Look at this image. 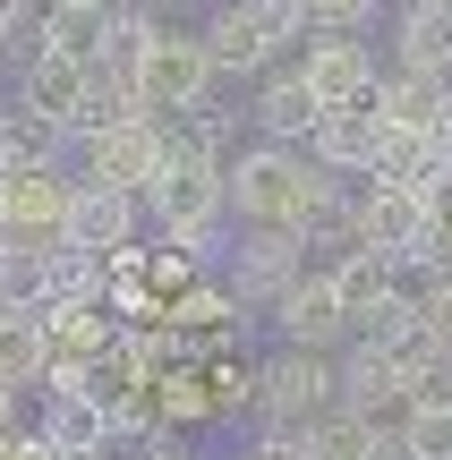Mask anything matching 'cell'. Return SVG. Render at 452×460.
Returning a JSON list of instances; mask_svg holds the SVG:
<instances>
[{
    "mask_svg": "<svg viewBox=\"0 0 452 460\" xmlns=\"http://www.w3.org/2000/svg\"><path fill=\"white\" fill-rule=\"evenodd\" d=\"M111 298V264L85 256V247H43V290H34V307H102Z\"/></svg>",
    "mask_w": 452,
    "mask_h": 460,
    "instance_id": "e0dca14e",
    "label": "cell"
},
{
    "mask_svg": "<svg viewBox=\"0 0 452 460\" xmlns=\"http://www.w3.org/2000/svg\"><path fill=\"white\" fill-rule=\"evenodd\" d=\"M0 460H51L43 427H9V435H0Z\"/></svg>",
    "mask_w": 452,
    "mask_h": 460,
    "instance_id": "f546056e",
    "label": "cell"
},
{
    "mask_svg": "<svg viewBox=\"0 0 452 460\" xmlns=\"http://www.w3.org/2000/svg\"><path fill=\"white\" fill-rule=\"evenodd\" d=\"M316 154L333 180H376V163H385V111H324V128H316Z\"/></svg>",
    "mask_w": 452,
    "mask_h": 460,
    "instance_id": "4fadbf2b",
    "label": "cell"
},
{
    "mask_svg": "<svg viewBox=\"0 0 452 460\" xmlns=\"http://www.w3.org/2000/svg\"><path fill=\"white\" fill-rule=\"evenodd\" d=\"M341 410H359L368 427H410V367L385 349H341Z\"/></svg>",
    "mask_w": 452,
    "mask_h": 460,
    "instance_id": "ba28073f",
    "label": "cell"
},
{
    "mask_svg": "<svg viewBox=\"0 0 452 460\" xmlns=\"http://www.w3.org/2000/svg\"><path fill=\"white\" fill-rule=\"evenodd\" d=\"M51 9H120V0H51Z\"/></svg>",
    "mask_w": 452,
    "mask_h": 460,
    "instance_id": "d6a6232c",
    "label": "cell"
},
{
    "mask_svg": "<svg viewBox=\"0 0 452 460\" xmlns=\"http://www.w3.org/2000/svg\"><path fill=\"white\" fill-rule=\"evenodd\" d=\"M273 332H282V349H316V358H333V341H350V307H341L333 273H307L299 290L273 307Z\"/></svg>",
    "mask_w": 452,
    "mask_h": 460,
    "instance_id": "30bf717a",
    "label": "cell"
},
{
    "mask_svg": "<svg viewBox=\"0 0 452 460\" xmlns=\"http://www.w3.org/2000/svg\"><path fill=\"white\" fill-rule=\"evenodd\" d=\"M239 9H248V26L265 34V51H273V60H282V51L299 60V51L316 43V17H307V0H239Z\"/></svg>",
    "mask_w": 452,
    "mask_h": 460,
    "instance_id": "603a6c76",
    "label": "cell"
},
{
    "mask_svg": "<svg viewBox=\"0 0 452 460\" xmlns=\"http://www.w3.org/2000/svg\"><path fill=\"white\" fill-rule=\"evenodd\" d=\"M51 367H60L51 324H43L34 307H17V298H0V384H9V393H26V384H43Z\"/></svg>",
    "mask_w": 452,
    "mask_h": 460,
    "instance_id": "5bb4252c",
    "label": "cell"
},
{
    "mask_svg": "<svg viewBox=\"0 0 452 460\" xmlns=\"http://www.w3.org/2000/svg\"><path fill=\"white\" fill-rule=\"evenodd\" d=\"M307 273H316L307 264V230H239L231 256H222V290L239 307H282Z\"/></svg>",
    "mask_w": 452,
    "mask_h": 460,
    "instance_id": "3957f363",
    "label": "cell"
},
{
    "mask_svg": "<svg viewBox=\"0 0 452 460\" xmlns=\"http://www.w3.org/2000/svg\"><path fill=\"white\" fill-rule=\"evenodd\" d=\"M205 418H214V384L197 367H171L163 376V427H205Z\"/></svg>",
    "mask_w": 452,
    "mask_h": 460,
    "instance_id": "484cf974",
    "label": "cell"
},
{
    "mask_svg": "<svg viewBox=\"0 0 452 460\" xmlns=\"http://www.w3.org/2000/svg\"><path fill=\"white\" fill-rule=\"evenodd\" d=\"M299 77H307V94L324 102V111H368L376 102V51L359 43V34H316V43L299 51Z\"/></svg>",
    "mask_w": 452,
    "mask_h": 460,
    "instance_id": "5b68a950",
    "label": "cell"
},
{
    "mask_svg": "<svg viewBox=\"0 0 452 460\" xmlns=\"http://www.w3.org/2000/svg\"><path fill=\"white\" fill-rule=\"evenodd\" d=\"M231 315H239V298L222 290V281H197V290L171 298V332H222Z\"/></svg>",
    "mask_w": 452,
    "mask_h": 460,
    "instance_id": "d4e9b609",
    "label": "cell"
},
{
    "mask_svg": "<svg viewBox=\"0 0 452 460\" xmlns=\"http://www.w3.org/2000/svg\"><path fill=\"white\" fill-rule=\"evenodd\" d=\"M163 17L154 9H120L111 17V51H102V68H111V77H129V85H146V60H154V43H163Z\"/></svg>",
    "mask_w": 452,
    "mask_h": 460,
    "instance_id": "7402d4cb",
    "label": "cell"
},
{
    "mask_svg": "<svg viewBox=\"0 0 452 460\" xmlns=\"http://www.w3.org/2000/svg\"><path fill=\"white\" fill-rule=\"evenodd\" d=\"M34 427H43L51 452H85V460L111 452V410H102V401H43Z\"/></svg>",
    "mask_w": 452,
    "mask_h": 460,
    "instance_id": "ffe728a7",
    "label": "cell"
},
{
    "mask_svg": "<svg viewBox=\"0 0 452 460\" xmlns=\"http://www.w3.org/2000/svg\"><path fill=\"white\" fill-rule=\"evenodd\" d=\"M146 460H197V452H188V444H180V435H171V444H154Z\"/></svg>",
    "mask_w": 452,
    "mask_h": 460,
    "instance_id": "4dcf8cb0",
    "label": "cell"
},
{
    "mask_svg": "<svg viewBox=\"0 0 452 460\" xmlns=\"http://www.w3.org/2000/svg\"><path fill=\"white\" fill-rule=\"evenodd\" d=\"M137 222H146V197H120V188L77 180V205H68V247L111 264L120 247H137Z\"/></svg>",
    "mask_w": 452,
    "mask_h": 460,
    "instance_id": "7c38bea8",
    "label": "cell"
},
{
    "mask_svg": "<svg viewBox=\"0 0 452 460\" xmlns=\"http://www.w3.org/2000/svg\"><path fill=\"white\" fill-rule=\"evenodd\" d=\"M68 205H77V180H68V171H9V230H17V247H60L68 239Z\"/></svg>",
    "mask_w": 452,
    "mask_h": 460,
    "instance_id": "8fae6325",
    "label": "cell"
},
{
    "mask_svg": "<svg viewBox=\"0 0 452 460\" xmlns=\"http://www.w3.org/2000/svg\"><path fill=\"white\" fill-rule=\"evenodd\" d=\"M111 17L120 9H51V0H43V51H51V60H77V68H102Z\"/></svg>",
    "mask_w": 452,
    "mask_h": 460,
    "instance_id": "d6986e66",
    "label": "cell"
},
{
    "mask_svg": "<svg viewBox=\"0 0 452 460\" xmlns=\"http://www.w3.org/2000/svg\"><path fill=\"white\" fill-rule=\"evenodd\" d=\"M410 452H419V460H452V418L410 410Z\"/></svg>",
    "mask_w": 452,
    "mask_h": 460,
    "instance_id": "f1b7e54d",
    "label": "cell"
},
{
    "mask_svg": "<svg viewBox=\"0 0 452 460\" xmlns=\"http://www.w3.org/2000/svg\"><path fill=\"white\" fill-rule=\"evenodd\" d=\"M0 230H9V171H0Z\"/></svg>",
    "mask_w": 452,
    "mask_h": 460,
    "instance_id": "836d02e7",
    "label": "cell"
},
{
    "mask_svg": "<svg viewBox=\"0 0 452 460\" xmlns=\"http://www.w3.org/2000/svg\"><path fill=\"white\" fill-rule=\"evenodd\" d=\"M205 94H214L205 34H197V26H171L163 43H154V60H146V102H154V119H163V111H197Z\"/></svg>",
    "mask_w": 452,
    "mask_h": 460,
    "instance_id": "52a82bcc",
    "label": "cell"
},
{
    "mask_svg": "<svg viewBox=\"0 0 452 460\" xmlns=\"http://www.w3.org/2000/svg\"><path fill=\"white\" fill-rule=\"evenodd\" d=\"M51 460H85V452H51Z\"/></svg>",
    "mask_w": 452,
    "mask_h": 460,
    "instance_id": "e575fe53",
    "label": "cell"
},
{
    "mask_svg": "<svg viewBox=\"0 0 452 460\" xmlns=\"http://www.w3.org/2000/svg\"><path fill=\"white\" fill-rule=\"evenodd\" d=\"M256 410H265L273 435H307L316 418L341 410V358H316V349H273L256 367Z\"/></svg>",
    "mask_w": 452,
    "mask_h": 460,
    "instance_id": "7a4b0ae2",
    "label": "cell"
},
{
    "mask_svg": "<svg viewBox=\"0 0 452 460\" xmlns=\"http://www.w3.org/2000/svg\"><path fill=\"white\" fill-rule=\"evenodd\" d=\"M248 460H265V452H248Z\"/></svg>",
    "mask_w": 452,
    "mask_h": 460,
    "instance_id": "d590c367",
    "label": "cell"
},
{
    "mask_svg": "<svg viewBox=\"0 0 452 460\" xmlns=\"http://www.w3.org/2000/svg\"><path fill=\"white\" fill-rule=\"evenodd\" d=\"M205 60H214V77H273V51H265V34L248 26V9L239 0H222L214 17H205Z\"/></svg>",
    "mask_w": 452,
    "mask_h": 460,
    "instance_id": "2e32d148",
    "label": "cell"
},
{
    "mask_svg": "<svg viewBox=\"0 0 452 460\" xmlns=\"http://www.w3.org/2000/svg\"><path fill=\"white\" fill-rule=\"evenodd\" d=\"M17 111H34V119H51V128H68V137H85V111H94V68H77V60H34V68H17Z\"/></svg>",
    "mask_w": 452,
    "mask_h": 460,
    "instance_id": "9c48e42d",
    "label": "cell"
},
{
    "mask_svg": "<svg viewBox=\"0 0 452 460\" xmlns=\"http://www.w3.org/2000/svg\"><path fill=\"white\" fill-rule=\"evenodd\" d=\"M376 111H385V128L436 137V119L452 111V85H444V77H410V68H393V77L376 85Z\"/></svg>",
    "mask_w": 452,
    "mask_h": 460,
    "instance_id": "ac0fdd59",
    "label": "cell"
},
{
    "mask_svg": "<svg viewBox=\"0 0 452 460\" xmlns=\"http://www.w3.org/2000/svg\"><path fill=\"white\" fill-rule=\"evenodd\" d=\"M393 68H410V77H452V9L410 0V9L393 17Z\"/></svg>",
    "mask_w": 452,
    "mask_h": 460,
    "instance_id": "9a60e30c",
    "label": "cell"
},
{
    "mask_svg": "<svg viewBox=\"0 0 452 460\" xmlns=\"http://www.w3.org/2000/svg\"><path fill=\"white\" fill-rule=\"evenodd\" d=\"M248 128H256V146H316V128H324V102L307 94V77H299V60L290 68H273V77H256V102H248Z\"/></svg>",
    "mask_w": 452,
    "mask_h": 460,
    "instance_id": "8992f818",
    "label": "cell"
},
{
    "mask_svg": "<svg viewBox=\"0 0 452 460\" xmlns=\"http://www.w3.org/2000/svg\"><path fill=\"white\" fill-rule=\"evenodd\" d=\"M419 324H427V349H444V358H452V281H436V290L419 298Z\"/></svg>",
    "mask_w": 452,
    "mask_h": 460,
    "instance_id": "83f0119b",
    "label": "cell"
},
{
    "mask_svg": "<svg viewBox=\"0 0 452 460\" xmlns=\"http://www.w3.org/2000/svg\"><path fill=\"white\" fill-rule=\"evenodd\" d=\"M316 273H333V290H341V307H350V324L376 307V298H393V290H402V273H393L385 256H368V247H350V256L316 264Z\"/></svg>",
    "mask_w": 452,
    "mask_h": 460,
    "instance_id": "44dd1931",
    "label": "cell"
},
{
    "mask_svg": "<svg viewBox=\"0 0 452 460\" xmlns=\"http://www.w3.org/2000/svg\"><path fill=\"white\" fill-rule=\"evenodd\" d=\"M341 214H350V239L368 247V256H385L393 273H410V264L427 256V239H436V214H427L410 188H393V180H350L341 188Z\"/></svg>",
    "mask_w": 452,
    "mask_h": 460,
    "instance_id": "6da1fadb",
    "label": "cell"
},
{
    "mask_svg": "<svg viewBox=\"0 0 452 460\" xmlns=\"http://www.w3.org/2000/svg\"><path fill=\"white\" fill-rule=\"evenodd\" d=\"M9 427H17V393L0 384V435H9Z\"/></svg>",
    "mask_w": 452,
    "mask_h": 460,
    "instance_id": "1f68e13d",
    "label": "cell"
},
{
    "mask_svg": "<svg viewBox=\"0 0 452 460\" xmlns=\"http://www.w3.org/2000/svg\"><path fill=\"white\" fill-rule=\"evenodd\" d=\"M376 9H385V0H307L316 34H359V26H376Z\"/></svg>",
    "mask_w": 452,
    "mask_h": 460,
    "instance_id": "4316f807",
    "label": "cell"
},
{
    "mask_svg": "<svg viewBox=\"0 0 452 460\" xmlns=\"http://www.w3.org/2000/svg\"><path fill=\"white\" fill-rule=\"evenodd\" d=\"M77 180L94 188H120V197H154V180L171 171V146H163V119H129V128H94L77 137Z\"/></svg>",
    "mask_w": 452,
    "mask_h": 460,
    "instance_id": "277c9868",
    "label": "cell"
},
{
    "mask_svg": "<svg viewBox=\"0 0 452 460\" xmlns=\"http://www.w3.org/2000/svg\"><path fill=\"white\" fill-rule=\"evenodd\" d=\"M299 444H307V460H376V427L359 410H333V418H316Z\"/></svg>",
    "mask_w": 452,
    "mask_h": 460,
    "instance_id": "cb8c5ba5",
    "label": "cell"
}]
</instances>
